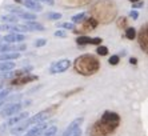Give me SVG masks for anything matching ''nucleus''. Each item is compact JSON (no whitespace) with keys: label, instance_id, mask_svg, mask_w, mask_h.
<instances>
[{"label":"nucleus","instance_id":"nucleus-1","mask_svg":"<svg viewBox=\"0 0 148 136\" xmlns=\"http://www.w3.org/2000/svg\"><path fill=\"white\" fill-rule=\"evenodd\" d=\"M75 65H76V69H77V71H80L82 73H84V75H88V73H93V72H96L95 69H92V68H91V65H92V67H95V68H99V64H97V61H96V59H95V58H91L90 63H84V61L79 58L77 60H76Z\"/></svg>","mask_w":148,"mask_h":136},{"label":"nucleus","instance_id":"nucleus-2","mask_svg":"<svg viewBox=\"0 0 148 136\" xmlns=\"http://www.w3.org/2000/svg\"><path fill=\"white\" fill-rule=\"evenodd\" d=\"M23 107V103H11V104H7V106L3 108V111L0 112V115L3 116V117H12L14 115H16L19 111Z\"/></svg>","mask_w":148,"mask_h":136},{"label":"nucleus","instance_id":"nucleus-3","mask_svg":"<svg viewBox=\"0 0 148 136\" xmlns=\"http://www.w3.org/2000/svg\"><path fill=\"white\" fill-rule=\"evenodd\" d=\"M69 65H71V61L67 60V59H64V60H59V61H56V63H53V64L51 65L49 71H51V73H62V72H64V71L68 69Z\"/></svg>","mask_w":148,"mask_h":136},{"label":"nucleus","instance_id":"nucleus-4","mask_svg":"<svg viewBox=\"0 0 148 136\" xmlns=\"http://www.w3.org/2000/svg\"><path fill=\"white\" fill-rule=\"evenodd\" d=\"M101 123H106L107 126H110V128L111 126L116 127V124L119 123V116L114 112H106L103 115V117H101Z\"/></svg>","mask_w":148,"mask_h":136},{"label":"nucleus","instance_id":"nucleus-5","mask_svg":"<svg viewBox=\"0 0 148 136\" xmlns=\"http://www.w3.org/2000/svg\"><path fill=\"white\" fill-rule=\"evenodd\" d=\"M48 112L47 111H41V112H39L38 115H35L34 117H29V119H27V123L28 126H36V124H39V123H43L47 117H48Z\"/></svg>","mask_w":148,"mask_h":136},{"label":"nucleus","instance_id":"nucleus-6","mask_svg":"<svg viewBox=\"0 0 148 136\" xmlns=\"http://www.w3.org/2000/svg\"><path fill=\"white\" fill-rule=\"evenodd\" d=\"M29 128V126H28L27 123V119L24 120V122H20L19 124H16V126L12 127V129H11V133L15 136H19V135H23V133H25V131Z\"/></svg>","mask_w":148,"mask_h":136},{"label":"nucleus","instance_id":"nucleus-7","mask_svg":"<svg viewBox=\"0 0 148 136\" xmlns=\"http://www.w3.org/2000/svg\"><path fill=\"white\" fill-rule=\"evenodd\" d=\"M28 115H29L28 112H20V113L14 115L12 117H10V120H8V123H7V127H14V126H16V124H19L20 122L28 119Z\"/></svg>","mask_w":148,"mask_h":136},{"label":"nucleus","instance_id":"nucleus-8","mask_svg":"<svg viewBox=\"0 0 148 136\" xmlns=\"http://www.w3.org/2000/svg\"><path fill=\"white\" fill-rule=\"evenodd\" d=\"M83 117H77V119H75L71 124H69L68 127L66 128V131L63 132V136H68V135H71L72 132H75L77 128H80V126H82V123H83Z\"/></svg>","mask_w":148,"mask_h":136},{"label":"nucleus","instance_id":"nucleus-9","mask_svg":"<svg viewBox=\"0 0 148 136\" xmlns=\"http://www.w3.org/2000/svg\"><path fill=\"white\" fill-rule=\"evenodd\" d=\"M15 1H17V3H21V4H24L25 8H29V10L36 11V12H40V11L43 10V7L40 5V3L35 1V0H15Z\"/></svg>","mask_w":148,"mask_h":136},{"label":"nucleus","instance_id":"nucleus-10","mask_svg":"<svg viewBox=\"0 0 148 136\" xmlns=\"http://www.w3.org/2000/svg\"><path fill=\"white\" fill-rule=\"evenodd\" d=\"M45 128H47V124H45L44 122L39 123V124H36V126L32 127L27 133H24V136H40V133L43 132Z\"/></svg>","mask_w":148,"mask_h":136},{"label":"nucleus","instance_id":"nucleus-11","mask_svg":"<svg viewBox=\"0 0 148 136\" xmlns=\"http://www.w3.org/2000/svg\"><path fill=\"white\" fill-rule=\"evenodd\" d=\"M1 40H4V43H7V44L8 43H20V41L25 40V36L20 34H8Z\"/></svg>","mask_w":148,"mask_h":136},{"label":"nucleus","instance_id":"nucleus-12","mask_svg":"<svg viewBox=\"0 0 148 136\" xmlns=\"http://www.w3.org/2000/svg\"><path fill=\"white\" fill-rule=\"evenodd\" d=\"M20 58V52H5L0 55V61H10Z\"/></svg>","mask_w":148,"mask_h":136},{"label":"nucleus","instance_id":"nucleus-13","mask_svg":"<svg viewBox=\"0 0 148 136\" xmlns=\"http://www.w3.org/2000/svg\"><path fill=\"white\" fill-rule=\"evenodd\" d=\"M24 25H25V27H27L29 31H44V27H43V24L36 23V21H27Z\"/></svg>","mask_w":148,"mask_h":136},{"label":"nucleus","instance_id":"nucleus-14","mask_svg":"<svg viewBox=\"0 0 148 136\" xmlns=\"http://www.w3.org/2000/svg\"><path fill=\"white\" fill-rule=\"evenodd\" d=\"M15 68L14 61H0V72H8Z\"/></svg>","mask_w":148,"mask_h":136},{"label":"nucleus","instance_id":"nucleus-15","mask_svg":"<svg viewBox=\"0 0 148 136\" xmlns=\"http://www.w3.org/2000/svg\"><path fill=\"white\" fill-rule=\"evenodd\" d=\"M1 20L4 21V24H15L19 21V17L16 15H4L1 17Z\"/></svg>","mask_w":148,"mask_h":136},{"label":"nucleus","instance_id":"nucleus-16","mask_svg":"<svg viewBox=\"0 0 148 136\" xmlns=\"http://www.w3.org/2000/svg\"><path fill=\"white\" fill-rule=\"evenodd\" d=\"M56 133H58V127H56V126H51V127H48V128L44 129L43 136H56Z\"/></svg>","mask_w":148,"mask_h":136},{"label":"nucleus","instance_id":"nucleus-17","mask_svg":"<svg viewBox=\"0 0 148 136\" xmlns=\"http://www.w3.org/2000/svg\"><path fill=\"white\" fill-rule=\"evenodd\" d=\"M10 93H11V88H3L0 91V107L4 104V100H5V98H7Z\"/></svg>","mask_w":148,"mask_h":136},{"label":"nucleus","instance_id":"nucleus-18","mask_svg":"<svg viewBox=\"0 0 148 136\" xmlns=\"http://www.w3.org/2000/svg\"><path fill=\"white\" fill-rule=\"evenodd\" d=\"M5 10H8L10 12H12V14H16V15H19L20 16L21 14H24V11H23V8H19V7H16V5H7L5 7Z\"/></svg>","mask_w":148,"mask_h":136},{"label":"nucleus","instance_id":"nucleus-19","mask_svg":"<svg viewBox=\"0 0 148 136\" xmlns=\"http://www.w3.org/2000/svg\"><path fill=\"white\" fill-rule=\"evenodd\" d=\"M87 17V14L86 12H82V14H77L75 15V16L72 17V23H82V21H84V19Z\"/></svg>","mask_w":148,"mask_h":136},{"label":"nucleus","instance_id":"nucleus-20","mask_svg":"<svg viewBox=\"0 0 148 136\" xmlns=\"http://www.w3.org/2000/svg\"><path fill=\"white\" fill-rule=\"evenodd\" d=\"M77 44H80V45L92 44V39H91V38H87V36H80V38H77Z\"/></svg>","mask_w":148,"mask_h":136},{"label":"nucleus","instance_id":"nucleus-21","mask_svg":"<svg viewBox=\"0 0 148 136\" xmlns=\"http://www.w3.org/2000/svg\"><path fill=\"white\" fill-rule=\"evenodd\" d=\"M135 36H136V31H135V28H127V30H125V38L127 39L134 40Z\"/></svg>","mask_w":148,"mask_h":136},{"label":"nucleus","instance_id":"nucleus-22","mask_svg":"<svg viewBox=\"0 0 148 136\" xmlns=\"http://www.w3.org/2000/svg\"><path fill=\"white\" fill-rule=\"evenodd\" d=\"M20 17H21V19H24V20H28V21H35V19H36V16H35L34 14H28V12L21 14Z\"/></svg>","mask_w":148,"mask_h":136},{"label":"nucleus","instance_id":"nucleus-23","mask_svg":"<svg viewBox=\"0 0 148 136\" xmlns=\"http://www.w3.org/2000/svg\"><path fill=\"white\" fill-rule=\"evenodd\" d=\"M47 17H48L49 20H59L62 17V14H59V12H49L47 15Z\"/></svg>","mask_w":148,"mask_h":136},{"label":"nucleus","instance_id":"nucleus-24","mask_svg":"<svg viewBox=\"0 0 148 136\" xmlns=\"http://www.w3.org/2000/svg\"><path fill=\"white\" fill-rule=\"evenodd\" d=\"M59 27L66 28V30H75V24L73 23H60Z\"/></svg>","mask_w":148,"mask_h":136},{"label":"nucleus","instance_id":"nucleus-25","mask_svg":"<svg viewBox=\"0 0 148 136\" xmlns=\"http://www.w3.org/2000/svg\"><path fill=\"white\" fill-rule=\"evenodd\" d=\"M15 72H0V80L3 79H10L11 76H14Z\"/></svg>","mask_w":148,"mask_h":136},{"label":"nucleus","instance_id":"nucleus-26","mask_svg":"<svg viewBox=\"0 0 148 136\" xmlns=\"http://www.w3.org/2000/svg\"><path fill=\"white\" fill-rule=\"evenodd\" d=\"M110 64H112V65H116L117 63H119V56L117 55H114V56H111L110 58Z\"/></svg>","mask_w":148,"mask_h":136},{"label":"nucleus","instance_id":"nucleus-27","mask_svg":"<svg viewBox=\"0 0 148 136\" xmlns=\"http://www.w3.org/2000/svg\"><path fill=\"white\" fill-rule=\"evenodd\" d=\"M143 41H144V48L147 49V31H144V36L140 34V45L143 44Z\"/></svg>","mask_w":148,"mask_h":136},{"label":"nucleus","instance_id":"nucleus-28","mask_svg":"<svg viewBox=\"0 0 148 136\" xmlns=\"http://www.w3.org/2000/svg\"><path fill=\"white\" fill-rule=\"evenodd\" d=\"M47 44V40L45 39H38V40L35 41V45L36 47H43V45Z\"/></svg>","mask_w":148,"mask_h":136},{"label":"nucleus","instance_id":"nucleus-29","mask_svg":"<svg viewBox=\"0 0 148 136\" xmlns=\"http://www.w3.org/2000/svg\"><path fill=\"white\" fill-rule=\"evenodd\" d=\"M97 54L103 55V56H104V55H107L108 54V48L107 47H99V48H97Z\"/></svg>","mask_w":148,"mask_h":136},{"label":"nucleus","instance_id":"nucleus-30","mask_svg":"<svg viewBox=\"0 0 148 136\" xmlns=\"http://www.w3.org/2000/svg\"><path fill=\"white\" fill-rule=\"evenodd\" d=\"M55 36H58V38H66L67 34H66V31H62V30H59L55 32Z\"/></svg>","mask_w":148,"mask_h":136},{"label":"nucleus","instance_id":"nucleus-31","mask_svg":"<svg viewBox=\"0 0 148 136\" xmlns=\"http://www.w3.org/2000/svg\"><path fill=\"white\" fill-rule=\"evenodd\" d=\"M130 16L132 17V19H138L139 17V14H138V11H131V12H130Z\"/></svg>","mask_w":148,"mask_h":136},{"label":"nucleus","instance_id":"nucleus-32","mask_svg":"<svg viewBox=\"0 0 148 136\" xmlns=\"http://www.w3.org/2000/svg\"><path fill=\"white\" fill-rule=\"evenodd\" d=\"M68 136H82V129L77 128V129L75 131V132H72L71 135H68Z\"/></svg>","mask_w":148,"mask_h":136},{"label":"nucleus","instance_id":"nucleus-33","mask_svg":"<svg viewBox=\"0 0 148 136\" xmlns=\"http://www.w3.org/2000/svg\"><path fill=\"white\" fill-rule=\"evenodd\" d=\"M143 5H144V3H143V1H139V3H135L132 8H141Z\"/></svg>","mask_w":148,"mask_h":136},{"label":"nucleus","instance_id":"nucleus-34","mask_svg":"<svg viewBox=\"0 0 148 136\" xmlns=\"http://www.w3.org/2000/svg\"><path fill=\"white\" fill-rule=\"evenodd\" d=\"M35 1H44V3H48V4H53V0H35Z\"/></svg>","mask_w":148,"mask_h":136},{"label":"nucleus","instance_id":"nucleus-35","mask_svg":"<svg viewBox=\"0 0 148 136\" xmlns=\"http://www.w3.org/2000/svg\"><path fill=\"white\" fill-rule=\"evenodd\" d=\"M130 63H131V64H136V63H138V60H136V58H131V59H130Z\"/></svg>","mask_w":148,"mask_h":136},{"label":"nucleus","instance_id":"nucleus-36","mask_svg":"<svg viewBox=\"0 0 148 136\" xmlns=\"http://www.w3.org/2000/svg\"><path fill=\"white\" fill-rule=\"evenodd\" d=\"M131 3H136V1H139V0H130Z\"/></svg>","mask_w":148,"mask_h":136},{"label":"nucleus","instance_id":"nucleus-37","mask_svg":"<svg viewBox=\"0 0 148 136\" xmlns=\"http://www.w3.org/2000/svg\"><path fill=\"white\" fill-rule=\"evenodd\" d=\"M1 89H3V85H0V91H1Z\"/></svg>","mask_w":148,"mask_h":136}]
</instances>
